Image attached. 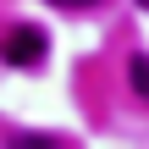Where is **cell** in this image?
<instances>
[{"label":"cell","mask_w":149,"mask_h":149,"mask_svg":"<svg viewBox=\"0 0 149 149\" xmlns=\"http://www.w3.org/2000/svg\"><path fill=\"white\" fill-rule=\"evenodd\" d=\"M0 50H6V61H11V66H33V61L44 55V33H39V28H11Z\"/></svg>","instance_id":"cell-1"},{"label":"cell","mask_w":149,"mask_h":149,"mask_svg":"<svg viewBox=\"0 0 149 149\" xmlns=\"http://www.w3.org/2000/svg\"><path fill=\"white\" fill-rule=\"evenodd\" d=\"M133 88L149 100V55H133Z\"/></svg>","instance_id":"cell-2"},{"label":"cell","mask_w":149,"mask_h":149,"mask_svg":"<svg viewBox=\"0 0 149 149\" xmlns=\"http://www.w3.org/2000/svg\"><path fill=\"white\" fill-rule=\"evenodd\" d=\"M144 6H149V0H144Z\"/></svg>","instance_id":"cell-3"}]
</instances>
